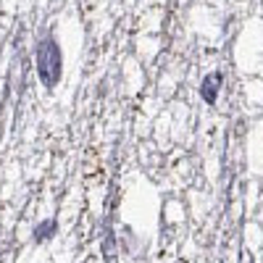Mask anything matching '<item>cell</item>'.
Segmentation results:
<instances>
[{"instance_id": "6da1fadb", "label": "cell", "mask_w": 263, "mask_h": 263, "mask_svg": "<svg viewBox=\"0 0 263 263\" xmlns=\"http://www.w3.org/2000/svg\"><path fill=\"white\" fill-rule=\"evenodd\" d=\"M34 71L45 90H55L63 77V50L53 34H42L34 45Z\"/></svg>"}, {"instance_id": "7a4b0ae2", "label": "cell", "mask_w": 263, "mask_h": 263, "mask_svg": "<svg viewBox=\"0 0 263 263\" xmlns=\"http://www.w3.org/2000/svg\"><path fill=\"white\" fill-rule=\"evenodd\" d=\"M221 84H224V77L218 74V71L208 74V77L200 82V98H203L208 105H213L216 98H218V92H221Z\"/></svg>"}, {"instance_id": "3957f363", "label": "cell", "mask_w": 263, "mask_h": 263, "mask_svg": "<svg viewBox=\"0 0 263 263\" xmlns=\"http://www.w3.org/2000/svg\"><path fill=\"white\" fill-rule=\"evenodd\" d=\"M55 232H58V221L55 218H45V221H40L34 227V239L37 242H48V239L55 237Z\"/></svg>"}]
</instances>
